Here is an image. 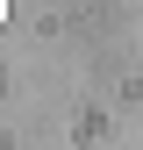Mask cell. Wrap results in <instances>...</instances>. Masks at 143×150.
I'll use <instances>...</instances> for the list:
<instances>
[{"label": "cell", "mask_w": 143, "mask_h": 150, "mask_svg": "<svg viewBox=\"0 0 143 150\" xmlns=\"http://www.w3.org/2000/svg\"><path fill=\"white\" fill-rule=\"evenodd\" d=\"M0 22H7V0H0Z\"/></svg>", "instance_id": "cell-1"}]
</instances>
